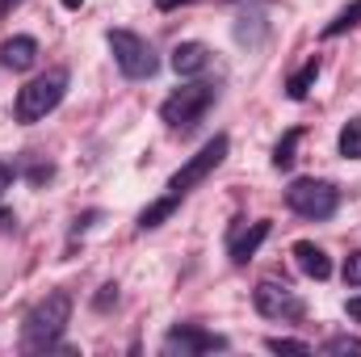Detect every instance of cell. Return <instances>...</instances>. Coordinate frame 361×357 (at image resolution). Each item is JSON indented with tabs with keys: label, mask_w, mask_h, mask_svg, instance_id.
Instances as JSON below:
<instances>
[{
	"label": "cell",
	"mask_w": 361,
	"mask_h": 357,
	"mask_svg": "<svg viewBox=\"0 0 361 357\" xmlns=\"http://www.w3.org/2000/svg\"><path fill=\"white\" fill-rule=\"evenodd\" d=\"M349 315H353V320H361V294H357V298H349Z\"/></svg>",
	"instance_id": "cell-25"
},
{
	"label": "cell",
	"mask_w": 361,
	"mask_h": 357,
	"mask_svg": "<svg viewBox=\"0 0 361 357\" xmlns=\"http://www.w3.org/2000/svg\"><path fill=\"white\" fill-rule=\"evenodd\" d=\"M169 63H173L177 76H197V72L210 68V47H206V42H177Z\"/></svg>",
	"instance_id": "cell-10"
},
{
	"label": "cell",
	"mask_w": 361,
	"mask_h": 357,
	"mask_svg": "<svg viewBox=\"0 0 361 357\" xmlns=\"http://www.w3.org/2000/svg\"><path fill=\"white\" fill-rule=\"evenodd\" d=\"M265 240H269V223H252L248 231H235V236H231V248H227V253H231L235 265H248Z\"/></svg>",
	"instance_id": "cell-12"
},
{
	"label": "cell",
	"mask_w": 361,
	"mask_h": 357,
	"mask_svg": "<svg viewBox=\"0 0 361 357\" xmlns=\"http://www.w3.org/2000/svg\"><path fill=\"white\" fill-rule=\"evenodd\" d=\"M17 4H25V0H0V17H8V13H13Z\"/></svg>",
	"instance_id": "cell-24"
},
{
	"label": "cell",
	"mask_w": 361,
	"mask_h": 357,
	"mask_svg": "<svg viewBox=\"0 0 361 357\" xmlns=\"http://www.w3.org/2000/svg\"><path fill=\"white\" fill-rule=\"evenodd\" d=\"M219 349H227V337H219V332H206V328H193V324H180L173 328L169 337H164V353L169 357H197V353H219Z\"/></svg>",
	"instance_id": "cell-8"
},
{
	"label": "cell",
	"mask_w": 361,
	"mask_h": 357,
	"mask_svg": "<svg viewBox=\"0 0 361 357\" xmlns=\"http://www.w3.org/2000/svg\"><path fill=\"white\" fill-rule=\"evenodd\" d=\"M72 320V294L68 290H51L47 298H38L21 324V349L25 353H47L59 345L63 328Z\"/></svg>",
	"instance_id": "cell-1"
},
{
	"label": "cell",
	"mask_w": 361,
	"mask_h": 357,
	"mask_svg": "<svg viewBox=\"0 0 361 357\" xmlns=\"http://www.w3.org/2000/svg\"><path fill=\"white\" fill-rule=\"evenodd\" d=\"M361 21V0H353V4H345L328 25H324V38H336V34H345V30H353Z\"/></svg>",
	"instance_id": "cell-16"
},
{
	"label": "cell",
	"mask_w": 361,
	"mask_h": 357,
	"mask_svg": "<svg viewBox=\"0 0 361 357\" xmlns=\"http://www.w3.org/2000/svg\"><path fill=\"white\" fill-rule=\"evenodd\" d=\"M298 143H302V131H286V135H281V143L273 147V169H281V173H286V169L294 164Z\"/></svg>",
	"instance_id": "cell-17"
},
{
	"label": "cell",
	"mask_w": 361,
	"mask_h": 357,
	"mask_svg": "<svg viewBox=\"0 0 361 357\" xmlns=\"http://www.w3.org/2000/svg\"><path fill=\"white\" fill-rule=\"evenodd\" d=\"M160 4V13H169V8H177V4H189V0H156Z\"/></svg>",
	"instance_id": "cell-26"
},
{
	"label": "cell",
	"mask_w": 361,
	"mask_h": 357,
	"mask_svg": "<svg viewBox=\"0 0 361 357\" xmlns=\"http://www.w3.org/2000/svg\"><path fill=\"white\" fill-rule=\"evenodd\" d=\"M227 147H231V139H227V135H214V139H210V143H206V147H202L197 156H189V160L180 164L177 173L169 177V193L185 198V193H189L193 185H202V181L210 177V173H214V169H219L223 160H227Z\"/></svg>",
	"instance_id": "cell-6"
},
{
	"label": "cell",
	"mask_w": 361,
	"mask_h": 357,
	"mask_svg": "<svg viewBox=\"0 0 361 357\" xmlns=\"http://www.w3.org/2000/svg\"><path fill=\"white\" fill-rule=\"evenodd\" d=\"M105 42H109L114 63H118V72H122L126 80H147V76H156L160 59H156V51H152L147 38H139V34H130V30H109Z\"/></svg>",
	"instance_id": "cell-3"
},
{
	"label": "cell",
	"mask_w": 361,
	"mask_h": 357,
	"mask_svg": "<svg viewBox=\"0 0 361 357\" xmlns=\"http://www.w3.org/2000/svg\"><path fill=\"white\" fill-rule=\"evenodd\" d=\"M8 185H13V169H8V164H0V193H4Z\"/></svg>",
	"instance_id": "cell-23"
},
{
	"label": "cell",
	"mask_w": 361,
	"mask_h": 357,
	"mask_svg": "<svg viewBox=\"0 0 361 357\" xmlns=\"http://www.w3.org/2000/svg\"><path fill=\"white\" fill-rule=\"evenodd\" d=\"M63 92H68V72L63 68H51L47 76H38V80H30L25 89L17 92V122H42L59 101H63Z\"/></svg>",
	"instance_id": "cell-2"
},
{
	"label": "cell",
	"mask_w": 361,
	"mask_h": 357,
	"mask_svg": "<svg viewBox=\"0 0 361 357\" xmlns=\"http://www.w3.org/2000/svg\"><path fill=\"white\" fill-rule=\"evenodd\" d=\"M177 206H180L177 193H164L160 202H152V206H147V210L139 214V231H156V227H160V223H164V219H169V214L177 210Z\"/></svg>",
	"instance_id": "cell-14"
},
{
	"label": "cell",
	"mask_w": 361,
	"mask_h": 357,
	"mask_svg": "<svg viewBox=\"0 0 361 357\" xmlns=\"http://www.w3.org/2000/svg\"><path fill=\"white\" fill-rule=\"evenodd\" d=\"M345 282H349V286H361V248L345 257Z\"/></svg>",
	"instance_id": "cell-21"
},
{
	"label": "cell",
	"mask_w": 361,
	"mask_h": 357,
	"mask_svg": "<svg viewBox=\"0 0 361 357\" xmlns=\"http://www.w3.org/2000/svg\"><path fill=\"white\" fill-rule=\"evenodd\" d=\"M286 206L294 210V214H302V219H332L336 214V206H341V193L328 185V181H294L290 189H286Z\"/></svg>",
	"instance_id": "cell-5"
},
{
	"label": "cell",
	"mask_w": 361,
	"mask_h": 357,
	"mask_svg": "<svg viewBox=\"0 0 361 357\" xmlns=\"http://www.w3.org/2000/svg\"><path fill=\"white\" fill-rule=\"evenodd\" d=\"M80 4H85V0H63V8H80Z\"/></svg>",
	"instance_id": "cell-27"
},
{
	"label": "cell",
	"mask_w": 361,
	"mask_h": 357,
	"mask_svg": "<svg viewBox=\"0 0 361 357\" xmlns=\"http://www.w3.org/2000/svg\"><path fill=\"white\" fill-rule=\"evenodd\" d=\"M265 349L269 353H311V345L307 341H294V337H269Z\"/></svg>",
	"instance_id": "cell-19"
},
{
	"label": "cell",
	"mask_w": 361,
	"mask_h": 357,
	"mask_svg": "<svg viewBox=\"0 0 361 357\" xmlns=\"http://www.w3.org/2000/svg\"><path fill=\"white\" fill-rule=\"evenodd\" d=\"M235 38H240V42H248V47H257V42L265 38V13H252V17L244 13V17H240V25H235Z\"/></svg>",
	"instance_id": "cell-18"
},
{
	"label": "cell",
	"mask_w": 361,
	"mask_h": 357,
	"mask_svg": "<svg viewBox=\"0 0 361 357\" xmlns=\"http://www.w3.org/2000/svg\"><path fill=\"white\" fill-rule=\"evenodd\" d=\"M114 303H118V286H101V294L92 298V307H97V311H109Z\"/></svg>",
	"instance_id": "cell-22"
},
{
	"label": "cell",
	"mask_w": 361,
	"mask_h": 357,
	"mask_svg": "<svg viewBox=\"0 0 361 357\" xmlns=\"http://www.w3.org/2000/svg\"><path fill=\"white\" fill-rule=\"evenodd\" d=\"M324 353H332V357H341V353H361V341H357V337H332V341L324 345Z\"/></svg>",
	"instance_id": "cell-20"
},
{
	"label": "cell",
	"mask_w": 361,
	"mask_h": 357,
	"mask_svg": "<svg viewBox=\"0 0 361 357\" xmlns=\"http://www.w3.org/2000/svg\"><path fill=\"white\" fill-rule=\"evenodd\" d=\"M294 261H298V269H302L307 277H315V282H328V277H332L328 253H324L319 244H311V240H298V244H294Z\"/></svg>",
	"instance_id": "cell-11"
},
{
	"label": "cell",
	"mask_w": 361,
	"mask_h": 357,
	"mask_svg": "<svg viewBox=\"0 0 361 357\" xmlns=\"http://www.w3.org/2000/svg\"><path fill=\"white\" fill-rule=\"evenodd\" d=\"M34 59H38V42H34L30 34H13V38L0 42V63H4V68H13V72H30Z\"/></svg>",
	"instance_id": "cell-9"
},
{
	"label": "cell",
	"mask_w": 361,
	"mask_h": 357,
	"mask_svg": "<svg viewBox=\"0 0 361 357\" xmlns=\"http://www.w3.org/2000/svg\"><path fill=\"white\" fill-rule=\"evenodd\" d=\"M336 147H341V156H345V160H361V118H349V122L341 126Z\"/></svg>",
	"instance_id": "cell-15"
},
{
	"label": "cell",
	"mask_w": 361,
	"mask_h": 357,
	"mask_svg": "<svg viewBox=\"0 0 361 357\" xmlns=\"http://www.w3.org/2000/svg\"><path fill=\"white\" fill-rule=\"evenodd\" d=\"M252 303H257V311H261V315H269V320H294V315H302V303H298V294H294L286 282H277V277L257 282V290H252Z\"/></svg>",
	"instance_id": "cell-7"
},
{
	"label": "cell",
	"mask_w": 361,
	"mask_h": 357,
	"mask_svg": "<svg viewBox=\"0 0 361 357\" xmlns=\"http://www.w3.org/2000/svg\"><path fill=\"white\" fill-rule=\"evenodd\" d=\"M214 85H206V80H193V85H185V89H177L164 105H160V118L173 126V131H189L210 105H214Z\"/></svg>",
	"instance_id": "cell-4"
},
{
	"label": "cell",
	"mask_w": 361,
	"mask_h": 357,
	"mask_svg": "<svg viewBox=\"0 0 361 357\" xmlns=\"http://www.w3.org/2000/svg\"><path fill=\"white\" fill-rule=\"evenodd\" d=\"M315 80H319V59H307V63L286 80V97H290V101H302L307 92L315 89Z\"/></svg>",
	"instance_id": "cell-13"
}]
</instances>
